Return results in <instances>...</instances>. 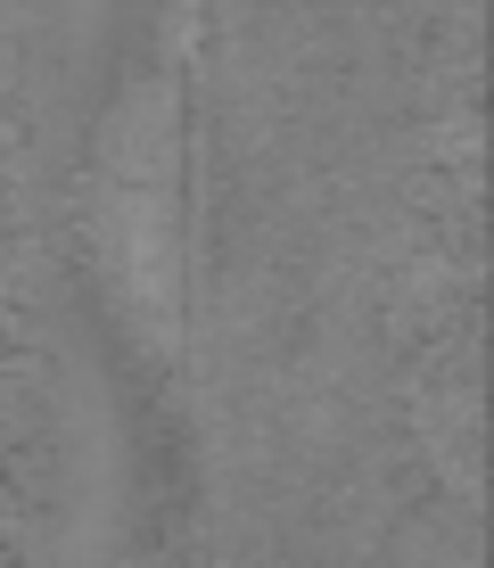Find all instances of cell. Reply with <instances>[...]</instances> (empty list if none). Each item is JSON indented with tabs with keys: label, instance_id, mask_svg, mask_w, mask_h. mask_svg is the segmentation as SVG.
<instances>
[{
	"label": "cell",
	"instance_id": "obj_1",
	"mask_svg": "<svg viewBox=\"0 0 494 568\" xmlns=\"http://www.w3.org/2000/svg\"><path fill=\"white\" fill-rule=\"evenodd\" d=\"M182 91L173 74H141L91 149V256L149 346L182 338Z\"/></svg>",
	"mask_w": 494,
	"mask_h": 568
}]
</instances>
